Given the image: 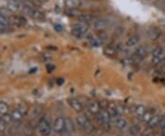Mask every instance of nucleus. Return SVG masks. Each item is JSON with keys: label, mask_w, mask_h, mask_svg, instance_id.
<instances>
[{"label": "nucleus", "mask_w": 165, "mask_h": 136, "mask_svg": "<svg viewBox=\"0 0 165 136\" xmlns=\"http://www.w3.org/2000/svg\"><path fill=\"white\" fill-rule=\"evenodd\" d=\"M95 120L100 127H102L104 130L108 131L110 129V122H111V117L106 110H102L95 115Z\"/></svg>", "instance_id": "obj_1"}, {"label": "nucleus", "mask_w": 165, "mask_h": 136, "mask_svg": "<svg viewBox=\"0 0 165 136\" xmlns=\"http://www.w3.org/2000/svg\"><path fill=\"white\" fill-rule=\"evenodd\" d=\"M38 130L41 136H51L52 131V126L47 117L43 116L38 121Z\"/></svg>", "instance_id": "obj_2"}, {"label": "nucleus", "mask_w": 165, "mask_h": 136, "mask_svg": "<svg viewBox=\"0 0 165 136\" xmlns=\"http://www.w3.org/2000/svg\"><path fill=\"white\" fill-rule=\"evenodd\" d=\"M76 122H77L78 126L84 132L90 134L94 131V125H93L92 121L89 120V118H87L86 116H84V115L78 116L76 118Z\"/></svg>", "instance_id": "obj_3"}, {"label": "nucleus", "mask_w": 165, "mask_h": 136, "mask_svg": "<svg viewBox=\"0 0 165 136\" xmlns=\"http://www.w3.org/2000/svg\"><path fill=\"white\" fill-rule=\"evenodd\" d=\"M109 25H110V20L106 18H99L92 22V27L97 31L106 29V28L109 27Z\"/></svg>", "instance_id": "obj_4"}, {"label": "nucleus", "mask_w": 165, "mask_h": 136, "mask_svg": "<svg viewBox=\"0 0 165 136\" xmlns=\"http://www.w3.org/2000/svg\"><path fill=\"white\" fill-rule=\"evenodd\" d=\"M11 13L18 12L22 8V0H9L6 7Z\"/></svg>", "instance_id": "obj_5"}, {"label": "nucleus", "mask_w": 165, "mask_h": 136, "mask_svg": "<svg viewBox=\"0 0 165 136\" xmlns=\"http://www.w3.org/2000/svg\"><path fill=\"white\" fill-rule=\"evenodd\" d=\"M107 112L109 113L110 117L112 120H115L117 119V117H119V110H118V107L116 105V103L114 102H109L107 105H106V109Z\"/></svg>", "instance_id": "obj_6"}, {"label": "nucleus", "mask_w": 165, "mask_h": 136, "mask_svg": "<svg viewBox=\"0 0 165 136\" xmlns=\"http://www.w3.org/2000/svg\"><path fill=\"white\" fill-rule=\"evenodd\" d=\"M52 130L57 133H61L64 130V118L63 117L59 116L54 120V122L52 124Z\"/></svg>", "instance_id": "obj_7"}, {"label": "nucleus", "mask_w": 165, "mask_h": 136, "mask_svg": "<svg viewBox=\"0 0 165 136\" xmlns=\"http://www.w3.org/2000/svg\"><path fill=\"white\" fill-rule=\"evenodd\" d=\"M71 28H72V30L82 33L83 35H85L89 29L88 25L86 23H83V22H76V23L73 24Z\"/></svg>", "instance_id": "obj_8"}, {"label": "nucleus", "mask_w": 165, "mask_h": 136, "mask_svg": "<svg viewBox=\"0 0 165 136\" xmlns=\"http://www.w3.org/2000/svg\"><path fill=\"white\" fill-rule=\"evenodd\" d=\"M68 103H69V105H70L75 111H77V112H82V111L84 110V106H83L82 102H81L79 100L75 99V98H70V99H68Z\"/></svg>", "instance_id": "obj_9"}, {"label": "nucleus", "mask_w": 165, "mask_h": 136, "mask_svg": "<svg viewBox=\"0 0 165 136\" xmlns=\"http://www.w3.org/2000/svg\"><path fill=\"white\" fill-rule=\"evenodd\" d=\"M9 21H10V25L14 26V27H21L26 23V19L23 17H19V16H15L12 15L9 17Z\"/></svg>", "instance_id": "obj_10"}, {"label": "nucleus", "mask_w": 165, "mask_h": 136, "mask_svg": "<svg viewBox=\"0 0 165 136\" xmlns=\"http://www.w3.org/2000/svg\"><path fill=\"white\" fill-rule=\"evenodd\" d=\"M145 111H146V108H145V106H143L142 104L136 105V106L133 108V110H132V112H133L135 118L138 119V120H139V121L141 120V118H142L143 114L145 113Z\"/></svg>", "instance_id": "obj_11"}, {"label": "nucleus", "mask_w": 165, "mask_h": 136, "mask_svg": "<svg viewBox=\"0 0 165 136\" xmlns=\"http://www.w3.org/2000/svg\"><path fill=\"white\" fill-rule=\"evenodd\" d=\"M113 121H114L115 127L117 128L118 130H125L127 127V125H128V121L125 118L120 117V116L117 117V119L113 120Z\"/></svg>", "instance_id": "obj_12"}, {"label": "nucleus", "mask_w": 165, "mask_h": 136, "mask_svg": "<svg viewBox=\"0 0 165 136\" xmlns=\"http://www.w3.org/2000/svg\"><path fill=\"white\" fill-rule=\"evenodd\" d=\"M10 114H11L12 121H13L15 123H20V122H21V121H22V120L24 119V117L26 116L20 109L14 110Z\"/></svg>", "instance_id": "obj_13"}, {"label": "nucleus", "mask_w": 165, "mask_h": 136, "mask_svg": "<svg viewBox=\"0 0 165 136\" xmlns=\"http://www.w3.org/2000/svg\"><path fill=\"white\" fill-rule=\"evenodd\" d=\"M162 119H163L162 116H160V115H159V114H154V116H153V117L150 119V121L148 122L147 126L154 129V128H156V127H158V126L160 125V122H161Z\"/></svg>", "instance_id": "obj_14"}, {"label": "nucleus", "mask_w": 165, "mask_h": 136, "mask_svg": "<svg viewBox=\"0 0 165 136\" xmlns=\"http://www.w3.org/2000/svg\"><path fill=\"white\" fill-rule=\"evenodd\" d=\"M64 5L70 9H78L82 6V0H64Z\"/></svg>", "instance_id": "obj_15"}, {"label": "nucleus", "mask_w": 165, "mask_h": 136, "mask_svg": "<svg viewBox=\"0 0 165 136\" xmlns=\"http://www.w3.org/2000/svg\"><path fill=\"white\" fill-rule=\"evenodd\" d=\"M88 110L94 114V115H96L100 110H101V105L98 101H95V100H92L88 103Z\"/></svg>", "instance_id": "obj_16"}, {"label": "nucleus", "mask_w": 165, "mask_h": 136, "mask_svg": "<svg viewBox=\"0 0 165 136\" xmlns=\"http://www.w3.org/2000/svg\"><path fill=\"white\" fill-rule=\"evenodd\" d=\"M148 37L150 40H157L160 37V30L157 28H151L148 30Z\"/></svg>", "instance_id": "obj_17"}, {"label": "nucleus", "mask_w": 165, "mask_h": 136, "mask_svg": "<svg viewBox=\"0 0 165 136\" xmlns=\"http://www.w3.org/2000/svg\"><path fill=\"white\" fill-rule=\"evenodd\" d=\"M64 129L69 132V133H74L75 131V126L72 119L69 117L64 118Z\"/></svg>", "instance_id": "obj_18"}, {"label": "nucleus", "mask_w": 165, "mask_h": 136, "mask_svg": "<svg viewBox=\"0 0 165 136\" xmlns=\"http://www.w3.org/2000/svg\"><path fill=\"white\" fill-rule=\"evenodd\" d=\"M152 57L162 60L163 59H165V50L160 47H157L152 50Z\"/></svg>", "instance_id": "obj_19"}, {"label": "nucleus", "mask_w": 165, "mask_h": 136, "mask_svg": "<svg viewBox=\"0 0 165 136\" xmlns=\"http://www.w3.org/2000/svg\"><path fill=\"white\" fill-rule=\"evenodd\" d=\"M139 39H140V38H139L138 35H133V36H131V37L127 40V42H126V47H127V48H132V47L138 45V42H139Z\"/></svg>", "instance_id": "obj_20"}, {"label": "nucleus", "mask_w": 165, "mask_h": 136, "mask_svg": "<svg viewBox=\"0 0 165 136\" xmlns=\"http://www.w3.org/2000/svg\"><path fill=\"white\" fill-rule=\"evenodd\" d=\"M154 114H155L154 110H146V111H145V113L143 114L140 121L143 122V123H145V124H148V122L150 121V119L154 116Z\"/></svg>", "instance_id": "obj_21"}, {"label": "nucleus", "mask_w": 165, "mask_h": 136, "mask_svg": "<svg viewBox=\"0 0 165 136\" xmlns=\"http://www.w3.org/2000/svg\"><path fill=\"white\" fill-rule=\"evenodd\" d=\"M87 39L89 40L90 44L92 46H94V47H99V46H101V44L103 42L101 39H98V37H95L92 34H88L87 35Z\"/></svg>", "instance_id": "obj_22"}, {"label": "nucleus", "mask_w": 165, "mask_h": 136, "mask_svg": "<svg viewBox=\"0 0 165 136\" xmlns=\"http://www.w3.org/2000/svg\"><path fill=\"white\" fill-rule=\"evenodd\" d=\"M77 19L80 21V22H83V23H88V22H91L93 19H94V18H93V16L91 15V14H85V13H82L78 18H77Z\"/></svg>", "instance_id": "obj_23"}, {"label": "nucleus", "mask_w": 165, "mask_h": 136, "mask_svg": "<svg viewBox=\"0 0 165 136\" xmlns=\"http://www.w3.org/2000/svg\"><path fill=\"white\" fill-rule=\"evenodd\" d=\"M140 127H139V125H138V124H132L130 127H129V129H128V133L131 135V136H137L138 134H139L140 133Z\"/></svg>", "instance_id": "obj_24"}, {"label": "nucleus", "mask_w": 165, "mask_h": 136, "mask_svg": "<svg viewBox=\"0 0 165 136\" xmlns=\"http://www.w3.org/2000/svg\"><path fill=\"white\" fill-rule=\"evenodd\" d=\"M43 17H44L43 13L41 10H39L38 8L32 9V11L30 15V18L34 19H43Z\"/></svg>", "instance_id": "obj_25"}, {"label": "nucleus", "mask_w": 165, "mask_h": 136, "mask_svg": "<svg viewBox=\"0 0 165 136\" xmlns=\"http://www.w3.org/2000/svg\"><path fill=\"white\" fill-rule=\"evenodd\" d=\"M117 47H114V46H107L106 49H105V53L107 55V56H110V57H112V56H114L116 53H117Z\"/></svg>", "instance_id": "obj_26"}, {"label": "nucleus", "mask_w": 165, "mask_h": 136, "mask_svg": "<svg viewBox=\"0 0 165 136\" xmlns=\"http://www.w3.org/2000/svg\"><path fill=\"white\" fill-rule=\"evenodd\" d=\"M0 24L7 27V28H9V26H11L10 21H9V17L0 14Z\"/></svg>", "instance_id": "obj_27"}, {"label": "nucleus", "mask_w": 165, "mask_h": 136, "mask_svg": "<svg viewBox=\"0 0 165 136\" xmlns=\"http://www.w3.org/2000/svg\"><path fill=\"white\" fill-rule=\"evenodd\" d=\"M66 14L69 17H73V18L76 17V18H78L82 13L78 9H70V8H68V10L66 11Z\"/></svg>", "instance_id": "obj_28"}, {"label": "nucleus", "mask_w": 165, "mask_h": 136, "mask_svg": "<svg viewBox=\"0 0 165 136\" xmlns=\"http://www.w3.org/2000/svg\"><path fill=\"white\" fill-rule=\"evenodd\" d=\"M142 57L138 56V54H136L135 52L130 56V62L133 63V64H137V63H139L141 60H142Z\"/></svg>", "instance_id": "obj_29"}, {"label": "nucleus", "mask_w": 165, "mask_h": 136, "mask_svg": "<svg viewBox=\"0 0 165 136\" xmlns=\"http://www.w3.org/2000/svg\"><path fill=\"white\" fill-rule=\"evenodd\" d=\"M135 53H136V54H138V56H140V57H142V58H143V57L146 55V53H147L146 48H145L144 46H138V47L136 49Z\"/></svg>", "instance_id": "obj_30"}, {"label": "nucleus", "mask_w": 165, "mask_h": 136, "mask_svg": "<svg viewBox=\"0 0 165 136\" xmlns=\"http://www.w3.org/2000/svg\"><path fill=\"white\" fill-rule=\"evenodd\" d=\"M9 105L6 103V102H3V101H0V114H5V113H8L9 111Z\"/></svg>", "instance_id": "obj_31"}, {"label": "nucleus", "mask_w": 165, "mask_h": 136, "mask_svg": "<svg viewBox=\"0 0 165 136\" xmlns=\"http://www.w3.org/2000/svg\"><path fill=\"white\" fill-rule=\"evenodd\" d=\"M36 8V6L34 2L30 1V0H22V8Z\"/></svg>", "instance_id": "obj_32"}, {"label": "nucleus", "mask_w": 165, "mask_h": 136, "mask_svg": "<svg viewBox=\"0 0 165 136\" xmlns=\"http://www.w3.org/2000/svg\"><path fill=\"white\" fill-rule=\"evenodd\" d=\"M152 132H153V128L147 126V128H145L141 131V136H150L152 134Z\"/></svg>", "instance_id": "obj_33"}, {"label": "nucleus", "mask_w": 165, "mask_h": 136, "mask_svg": "<svg viewBox=\"0 0 165 136\" xmlns=\"http://www.w3.org/2000/svg\"><path fill=\"white\" fill-rule=\"evenodd\" d=\"M5 123H9L10 121H12V118H11V114H9V113H5V114H3L2 115V117L0 118Z\"/></svg>", "instance_id": "obj_34"}, {"label": "nucleus", "mask_w": 165, "mask_h": 136, "mask_svg": "<svg viewBox=\"0 0 165 136\" xmlns=\"http://www.w3.org/2000/svg\"><path fill=\"white\" fill-rule=\"evenodd\" d=\"M31 112H32V117H33V118H35V117L39 116V115H40V113H41V107H40V106H38V105L34 106V107H33V109L31 110Z\"/></svg>", "instance_id": "obj_35"}, {"label": "nucleus", "mask_w": 165, "mask_h": 136, "mask_svg": "<svg viewBox=\"0 0 165 136\" xmlns=\"http://www.w3.org/2000/svg\"><path fill=\"white\" fill-rule=\"evenodd\" d=\"M6 125H7V123H5L1 119H0V133L5 131V130H6Z\"/></svg>", "instance_id": "obj_36"}, {"label": "nucleus", "mask_w": 165, "mask_h": 136, "mask_svg": "<svg viewBox=\"0 0 165 136\" xmlns=\"http://www.w3.org/2000/svg\"><path fill=\"white\" fill-rule=\"evenodd\" d=\"M72 34L76 38V39H83L84 38V35H83L82 33H79V32H77V31H74V30H72Z\"/></svg>", "instance_id": "obj_37"}, {"label": "nucleus", "mask_w": 165, "mask_h": 136, "mask_svg": "<svg viewBox=\"0 0 165 136\" xmlns=\"http://www.w3.org/2000/svg\"><path fill=\"white\" fill-rule=\"evenodd\" d=\"M8 29H9V28H7V27H5V26L0 24V34L6 33V32L8 31Z\"/></svg>", "instance_id": "obj_38"}, {"label": "nucleus", "mask_w": 165, "mask_h": 136, "mask_svg": "<svg viewBox=\"0 0 165 136\" xmlns=\"http://www.w3.org/2000/svg\"><path fill=\"white\" fill-rule=\"evenodd\" d=\"M55 29H56V31H62V29H63V27H62L61 25L57 24V25H55Z\"/></svg>", "instance_id": "obj_39"}, {"label": "nucleus", "mask_w": 165, "mask_h": 136, "mask_svg": "<svg viewBox=\"0 0 165 136\" xmlns=\"http://www.w3.org/2000/svg\"><path fill=\"white\" fill-rule=\"evenodd\" d=\"M47 70H48V71H52L53 70H54V66L53 65H48L47 66Z\"/></svg>", "instance_id": "obj_40"}, {"label": "nucleus", "mask_w": 165, "mask_h": 136, "mask_svg": "<svg viewBox=\"0 0 165 136\" xmlns=\"http://www.w3.org/2000/svg\"><path fill=\"white\" fill-rule=\"evenodd\" d=\"M63 82H64V80H63V79H58V80H57V83H58L59 85H62Z\"/></svg>", "instance_id": "obj_41"}, {"label": "nucleus", "mask_w": 165, "mask_h": 136, "mask_svg": "<svg viewBox=\"0 0 165 136\" xmlns=\"http://www.w3.org/2000/svg\"><path fill=\"white\" fill-rule=\"evenodd\" d=\"M160 70H161V71H162L163 73H165V65L160 66Z\"/></svg>", "instance_id": "obj_42"}, {"label": "nucleus", "mask_w": 165, "mask_h": 136, "mask_svg": "<svg viewBox=\"0 0 165 136\" xmlns=\"http://www.w3.org/2000/svg\"><path fill=\"white\" fill-rule=\"evenodd\" d=\"M162 133H163V135L165 136V124L162 126Z\"/></svg>", "instance_id": "obj_43"}, {"label": "nucleus", "mask_w": 165, "mask_h": 136, "mask_svg": "<svg viewBox=\"0 0 165 136\" xmlns=\"http://www.w3.org/2000/svg\"><path fill=\"white\" fill-rule=\"evenodd\" d=\"M35 2H37V3H42L43 2V0H34Z\"/></svg>", "instance_id": "obj_44"}]
</instances>
